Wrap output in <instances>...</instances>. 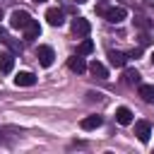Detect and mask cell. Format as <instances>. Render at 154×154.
<instances>
[{
	"instance_id": "cell-1",
	"label": "cell",
	"mask_w": 154,
	"mask_h": 154,
	"mask_svg": "<svg viewBox=\"0 0 154 154\" xmlns=\"http://www.w3.org/2000/svg\"><path fill=\"white\" fill-rule=\"evenodd\" d=\"M31 19H34V17H31L26 10H14V12L10 14V26H12V29H24Z\"/></svg>"
},
{
	"instance_id": "cell-2",
	"label": "cell",
	"mask_w": 154,
	"mask_h": 154,
	"mask_svg": "<svg viewBox=\"0 0 154 154\" xmlns=\"http://www.w3.org/2000/svg\"><path fill=\"white\" fill-rule=\"evenodd\" d=\"M106 22H111V24H120L125 17H128V12H125V7H106V12L101 14Z\"/></svg>"
},
{
	"instance_id": "cell-3",
	"label": "cell",
	"mask_w": 154,
	"mask_h": 154,
	"mask_svg": "<svg viewBox=\"0 0 154 154\" xmlns=\"http://www.w3.org/2000/svg\"><path fill=\"white\" fill-rule=\"evenodd\" d=\"M89 31H91V24H89V19H84V17H77V19H72V34H75V36H79V38H87V36H89Z\"/></svg>"
},
{
	"instance_id": "cell-4",
	"label": "cell",
	"mask_w": 154,
	"mask_h": 154,
	"mask_svg": "<svg viewBox=\"0 0 154 154\" xmlns=\"http://www.w3.org/2000/svg\"><path fill=\"white\" fill-rule=\"evenodd\" d=\"M36 58H38V63H41L43 67H51L53 60H55V53H53L51 46H38V48H36Z\"/></svg>"
},
{
	"instance_id": "cell-5",
	"label": "cell",
	"mask_w": 154,
	"mask_h": 154,
	"mask_svg": "<svg viewBox=\"0 0 154 154\" xmlns=\"http://www.w3.org/2000/svg\"><path fill=\"white\" fill-rule=\"evenodd\" d=\"M135 135L140 142H149V135H152V125L147 120H137L135 123Z\"/></svg>"
},
{
	"instance_id": "cell-6",
	"label": "cell",
	"mask_w": 154,
	"mask_h": 154,
	"mask_svg": "<svg viewBox=\"0 0 154 154\" xmlns=\"http://www.w3.org/2000/svg\"><path fill=\"white\" fill-rule=\"evenodd\" d=\"M46 19H48V24H51V26H60V24L65 22V14H63V10H58V7H48Z\"/></svg>"
},
{
	"instance_id": "cell-7",
	"label": "cell",
	"mask_w": 154,
	"mask_h": 154,
	"mask_svg": "<svg viewBox=\"0 0 154 154\" xmlns=\"http://www.w3.org/2000/svg\"><path fill=\"white\" fill-rule=\"evenodd\" d=\"M87 67H89V72H91L94 77H99V79H108V70H106V65H103V63H99V60H91Z\"/></svg>"
},
{
	"instance_id": "cell-8",
	"label": "cell",
	"mask_w": 154,
	"mask_h": 154,
	"mask_svg": "<svg viewBox=\"0 0 154 154\" xmlns=\"http://www.w3.org/2000/svg\"><path fill=\"white\" fill-rule=\"evenodd\" d=\"M14 84H17V87H34V84H36V75H34V72H17Z\"/></svg>"
},
{
	"instance_id": "cell-9",
	"label": "cell",
	"mask_w": 154,
	"mask_h": 154,
	"mask_svg": "<svg viewBox=\"0 0 154 154\" xmlns=\"http://www.w3.org/2000/svg\"><path fill=\"white\" fill-rule=\"evenodd\" d=\"M137 94L142 96V101H147V103H154V84H137Z\"/></svg>"
},
{
	"instance_id": "cell-10",
	"label": "cell",
	"mask_w": 154,
	"mask_h": 154,
	"mask_svg": "<svg viewBox=\"0 0 154 154\" xmlns=\"http://www.w3.org/2000/svg\"><path fill=\"white\" fill-rule=\"evenodd\" d=\"M22 31H24V38H26V41H34V38L41 34V26H38V22H36V19H31Z\"/></svg>"
},
{
	"instance_id": "cell-11",
	"label": "cell",
	"mask_w": 154,
	"mask_h": 154,
	"mask_svg": "<svg viewBox=\"0 0 154 154\" xmlns=\"http://www.w3.org/2000/svg\"><path fill=\"white\" fill-rule=\"evenodd\" d=\"M67 67H70L72 72L82 75V72L87 70V63H84V58H79V55H72V58H67Z\"/></svg>"
},
{
	"instance_id": "cell-12",
	"label": "cell",
	"mask_w": 154,
	"mask_h": 154,
	"mask_svg": "<svg viewBox=\"0 0 154 154\" xmlns=\"http://www.w3.org/2000/svg\"><path fill=\"white\" fill-rule=\"evenodd\" d=\"M116 120H118L120 125H130V123H132V111H130L128 106L116 108Z\"/></svg>"
},
{
	"instance_id": "cell-13",
	"label": "cell",
	"mask_w": 154,
	"mask_h": 154,
	"mask_svg": "<svg viewBox=\"0 0 154 154\" xmlns=\"http://www.w3.org/2000/svg\"><path fill=\"white\" fill-rule=\"evenodd\" d=\"M12 67H14V55L12 53H0V72L7 75V72H12Z\"/></svg>"
},
{
	"instance_id": "cell-14",
	"label": "cell",
	"mask_w": 154,
	"mask_h": 154,
	"mask_svg": "<svg viewBox=\"0 0 154 154\" xmlns=\"http://www.w3.org/2000/svg\"><path fill=\"white\" fill-rule=\"evenodd\" d=\"M108 60H111V65H113V67H125L128 55H125V53H120V51H108Z\"/></svg>"
},
{
	"instance_id": "cell-15",
	"label": "cell",
	"mask_w": 154,
	"mask_h": 154,
	"mask_svg": "<svg viewBox=\"0 0 154 154\" xmlns=\"http://www.w3.org/2000/svg\"><path fill=\"white\" fill-rule=\"evenodd\" d=\"M103 120H101V116H87V118H82V130H96L99 125H101Z\"/></svg>"
},
{
	"instance_id": "cell-16",
	"label": "cell",
	"mask_w": 154,
	"mask_h": 154,
	"mask_svg": "<svg viewBox=\"0 0 154 154\" xmlns=\"http://www.w3.org/2000/svg\"><path fill=\"white\" fill-rule=\"evenodd\" d=\"M89 53H94V43H91L89 38H84V41L77 46V55H89Z\"/></svg>"
},
{
	"instance_id": "cell-17",
	"label": "cell",
	"mask_w": 154,
	"mask_h": 154,
	"mask_svg": "<svg viewBox=\"0 0 154 154\" xmlns=\"http://www.w3.org/2000/svg\"><path fill=\"white\" fill-rule=\"evenodd\" d=\"M125 82L128 84H140V72L137 70H125Z\"/></svg>"
},
{
	"instance_id": "cell-18",
	"label": "cell",
	"mask_w": 154,
	"mask_h": 154,
	"mask_svg": "<svg viewBox=\"0 0 154 154\" xmlns=\"http://www.w3.org/2000/svg\"><path fill=\"white\" fill-rule=\"evenodd\" d=\"M135 24H137L140 29H152V22H149V19H144V17H137V19H135Z\"/></svg>"
},
{
	"instance_id": "cell-19",
	"label": "cell",
	"mask_w": 154,
	"mask_h": 154,
	"mask_svg": "<svg viewBox=\"0 0 154 154\" xmlns=\"http://www.w3.org/2000/svg\"><path fill=\"white\" fill-rule=\"evenodd\" d=\"M106 7H108L106 2H99V5H96V14H103V12H106Z\"/></svg>"
},
{
	"instance_id": "cell-20",
	"label": "cell",
	"mask_w": 154,
	"mask_h": 154,
	"mask_svg": "<svg viewBox=\"0 0 154 154\" xmlns=\"http://www.w3.org/2000/svg\"><path fill=\"white\" fill-rule=\"evenodd\" d=\"M0 41H2V43H7V41H10V36H7V31H5L2 26H0Z\"/></svg>"
},
{
	"instance_id": "cell-21",
	"label": "cell",
	"mask_w": 154,
	"mask_h": 154,
	"mask_svg": "<svg viewBox=\"0 0 154 154\" xmlns=\"http://www.w3.org/2000/svg\"><path fill=\"white\" fill-rule=\"evenodd\" d=\"M75 2H77V5H82V2H87V0H75Z\"/></svg>"
},
{
	"instance_id": "cell-22",
	"label": "cell",
	"mask_w": 154,
	"mask_h": 154,
	"mask_svg": "<svg viewBox=\"0 0 154 154\" xmlns=\"http://www.w3.org/2000/svg\"><path fill=\"white\" fill-rule=\"evenodd\" d=\"M152 65H154V53H152Z\"/></svg>"
},
{
	"instance_id": "cell-23",
	"label": "cell",
	"mask_w": 154,
	"mask_h": 154,
	"mask_svg": "<svg viewBox=\"0 0 154 154\" xmlns=\"http://www.w3.org/2000/svg\"><path fill=\"white\" fill-rule=\"evenodd\" d=\"M34 2H46V0H34Z\"/></svg>"
},
{
	"instance_id": "cell-24",
	"label": "cell",
	"mask_w": 154,
	"mask_h": 154,
	"mask_svg": "<svg viewBox=\"0 0 154 154\" xmlns=\"http://www.w3.org/2000/svg\"><path fill=\"white\" fill-rule=\"evenodd\" d=\"M0 19H2V10H0Z\"/></svg>"
}]
</instances>
